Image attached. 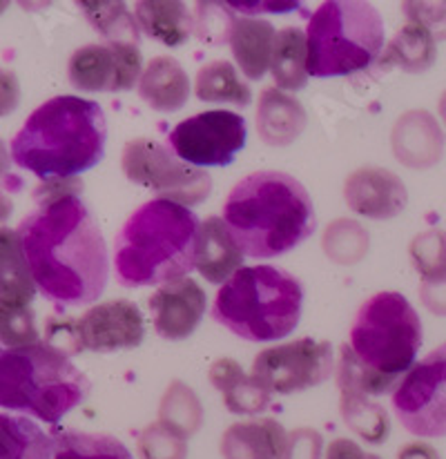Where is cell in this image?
Segmentation results:
<instances>
[{
  "instance_id": "cell-1",
  "label": "cell",
  "mask_w": 446,
  "mask_h": 459,
  "mask_svg": "<svg viewBox=\"0 0 446 459\" xmlns=\"http://www.w3.org/2000/svg\"><path fill=\"white\" fill-rule=\"evenodd\" d=\"M81 192L78 178L40 183L36 210L16 228L36 290L63 307L94 304L109 279L108 246Z\"/></svg>"
},
{
  "instance_id": "cell-2",
  "label": "cell",
  "mask_w": 446,
  "mask_h": 459,
  "mask_svg": "<svg viewBox=\"0 0 446 459\" xmlns=\"http://www.w3.org/2000/svg\"><path fill=\"white\" fill-rule=\"evenodd\" d=\"M108 145L103 108L81 96H54L27 117L12 139L13 163L40 181L76 178L99 165Z\"/></svg>"
},
{
  "instance_id": "cell-3",
  "label": "cell",
  "mask_w": 446,
  "mask_h": 459,
  "mask_svg": "<svg viewBox=\"0 0 446 459\" xmlns=\"http://www.w3.org/2000/svg\"><path fill=\"white\" fill-rule=\"evenodd\" d=\"M223 221L239 250L250 259L286 255L317 228L306 187L277 169H259L241 178L225 199Z\"/></svg>"
},
{
  "instance_id": "cell-4",
  "label": "cell",
  "mask_w": 446,
  "mask_h": 459,
  "mask_svg": "<svg viewBox=\"0 0 446 459\" xmlns=\"http://www.w3.org/2000/svg\"><path fill=\"white\" fill-rule=\"evenodd\" d=\"M201 221L186 205L152 199L118 230L112 265L118 286L148 288L181 281L197 265Z\"/></svg>"
},
{
  "instance_id": "cell-5",
  "label": "cell",
  "mask_w": 446,
  "mask_h": 459,
  "mask_svg": "<svg viewBox=\"0 0 446 459\" xmlns=\"http://www.w3.org/2000/svg\"><path fill=\"white\" fill-rule=\"evenodd\" d=\"M303 286L275 265L241 268L219 288L213 316L225 330L252 343L279 342L302 321Z\"/></svg>"
},
{
  "instance_id": "cell-6",
  "label": "cell",
  "mask_w": 446,
  "mask_h": 459,
  "mask_svg": "<svg viewBox=\"0 0 446 459\" xmlns=\"http://www.w3.org/2000/svg\"><path fill=\"white\" fill-rule=\"evenodd\" d=\"M90 388L87 375L48 343L0 351V408L58 424Z\"/></svg>"
},
{
  "instance_id": "cell-7",
  "label": "cell",
  "mask_w": 446,
  "mask_h": 459,
  "mask_svg": "<svg viewBox=\"0 0 446 459\" xmlns=\"http://www.w3.org/2000/svg\"><path fill=\"white\" fill-rule=\"evenodd\" d=\"M308 76L337 78L366 70L386 45L384 18L371 3L328 0L308 22Z\"/></svg>"
},
{
  "instance_id": "cell-8",
  "label": "cell",
  "mask_w": 446,
  "mask_h": 459,
  "mask_svg": "<svg viewBox=\"0 0 446 459\" xmlns=\"http://www.w3.org/2000/svg\"><path fill=\"white\" fill-rule=\"evenodd\" d=\"M357 359L377 373L402 382L422 348V321L399 292H377L357 310L351 325Z\"/></svg>"
},
{
  "instance_id": "cell-9",
  "label": "cell",
  "mask_w": 446,
  "mask_h": 459,
  "mask_svg": "<svg viewBox=\"0 0 446 459\" xmlns=\"http://www.w3.org/2000/svg\"><path fill=\"white\" fill-rule=\"evenodd\" d=\"M121 168L127 181L156 192L159 199L179 205H199L213 192V177L206 169L186 163L172 148L154 139H132L123 148Z\"/></svg>"
},
{
  "instance_id": "cell-10",
  "label": "cell",
  "mask_w": 446,
  "mask_h": 459,
  "mask_svg": "<svg viewBox=\"0 0 446 459\" xmlns=\"http://www.w3.org/2000/svg\"><path fill=\"white\" fill-rule=\"evenodd\" d=\"M390 403L411 435L446 437V343L404 375Z\"/></svg>"
},
{
  "instance_id": "cell-11",
  "label": "cell",
  "mask_w": 446,
  "mask_h": 459,
  "mask_svg": "<svg viewBox=\"0 0 446 459\" xmlns=\"http://www.w3.org/2000/svg\"><path fill=\"white\" fill-rule=\"evenodd\" d=\"M333 368V346L303 337L261 351L252 361L250 377L266 393L293 394L328 382Z\"/></svg>"
},
{
  "instance_id": "cell-12",
  "label": "cell",
  "mask_w": 446,
  "mask_h": 459,
  "mask_svg": "<svg viewBox=\"0 0 446 459\" xmlns=\"http://www.w3.org/2000/svg\"><path fill=\"white\" fill-rule=\"evenodd\" d=\"M246 118L230 109H210L172 127L168 145L195 168H225L246 148Z\"/></svg>"
},
{
  "instance_id": "cell-13",
  "label": "cell",
  "mask_w": 446,
  "mask_h": 459,
  "mask_svg": "<svg viewBox=\"0 0 446 459\" xmlns=\"http://www.w3.org/2000/svg\"><path fill=\"white\" fill-rule=\"evenodd\" d=\"M67 76L81 91H127L144 76V56L139 45L92 43L72 54Z\"/></svg>"
},
{
  "instance_id": "cell-14",
  "label": "cell",
  "mask_w": 446,
  "mask_h": 459,
  "mask_svg": "<svg viewBox=\"0 0 446 459\" xmlns=\"http://www.w3.org/2000/svg\"><path fill=\"white\" fill-rule=\"evenodd\" d=\"M78 333H81L85 351H130V348H139L145 339L144 315L132 301H105L78 316Z\"/></svg>"
},
{
  "instance_id": "cell-15",
  "label": "cell",
  "mask_w": 446,
  "mask_h": 459,
  "mask_svg": "<svg viewBox=\"0 0 446 459\" xmlns=\"http://www.w3.org/2000/svg\"><path fill=\"white\" fill-rule=\"evenodd\" d=\"M344 201L360 217L386 221L404 212L408 192L402 178L386 168H360L344 183Z\"/></svg>"
},
{
  "instance_id": "cell-16",
  "label": "cell",
  "mask_w": 446,
  "mask_h": 459,
  "mask_svg": "<svg viewBox=\"0 0 446 459\" xmlns=\"http://www.w3.org/2000/svg\"><path fill=\"white\" fill-rule=\"evenodd\" d=\"M148 306L156 333L170 342H181L199 328L208 299L204 288L195 279L186 277L181 281L161 286L150 297Z\"/></svg>"
},
{
  "instance_id": "cell-17",
  "label": "cell",
  "mask_w": 446,
  "mask_h": 459,
  "mask_svg": "<svg viewBox=\"0 0 446 459\" xmlns=\"http://www.w3.org/2000/svg\"><path fill=\"white\" fill-rule=\"evenodd\" d=\"M446 136L438 118L426 109H408L395 121L390 148L395 159L408 169H429L440 163Z\"/></svg>"
},
{
  "instance_id": "cell-18",
  "label": "cell",
  "mask_w": 446,
  "mask_h": 459,
  "mask_svg": "<svg viewBox=\"0 0 446 459\" xmlns=\"http://www.w3.org/2000/svg\"><path fill=\"white\" fill-rule=\"evenodd\" d=\"M288 433L273 417L237 421L228 426L219 442L223 459H282Z\"/></svg>"
},
{
  "instance_id": "cell-19",
  "label": "cell",
  "mask_w": 446,
  "mask_h": 459,
  "mask_svg": "<svg viewBox=\"0 0 446 459\" xmlns=\"http://www.w3.org/2000/svg\"><path fill=\"white\" fill-rule=\"evenodd\" d=\"M306 109L295 96L279 87H266L257 105V130L259 139L273 148L295 143L306 130Z\"/></svg>"
},
{
  "instance_id": "cell-20",
  "label": "cell",
  "mask_w": 446,
  "mask_h": 459,
  "mask_svg": "<svg viewBox=\"0 0 446 459\" xmlns=\"http://www.w3.org/2000/svg\"><path fill=\"white\" fill-rule=\"evenodd\" d=\"M275 39H277V31H275L273 22L264 21V18L241 16L232 22L228 43L243 76L250 81L264 78L266 72L270 70V61H273Z\"/></svg>"
},
{
  "instance_id": "cell-21",
  "label": "cell",
  "mask_w": 446,
  "mask_h": 459,
  "mask_svg": "<svg viewBox=\"0 0 446 459\" xmlns=\"http://www.w3.org/2000/svg\"><path fill=\"white\" fill-rule=\"evenodd\" d=\"M197 270L210 283H223L243 268V252L234 243L223 219L208 217L201 221L197 241Z\"/></svg>"
},
{
  "instance_id": "cell-22",
  "label": "cell",
  "mask_w": 446,
  "mask_h": 459,
  "mask_svg": "<svg viewBox=\"0 0 446 459\" xmlns=\"http://www.w3.org/2000/svg\"><path fill=\"white\" fill-rule=\"evenodd\" d=\"M139 96L156 112H179L190 99V78L177 58L156 56L144 70Z\"/></svg>"
},
{
  "instance_id": "cell-23",
  "label": "cell",
  "mask_w": 446,
  "mask_h": 459,
  "mask_svg": "<svg viewBox=\"0 0 446 459\" xmlns=\"http://www.w3.org/2000/svg\"><path fill=\"white\" fill-rule=\"evenodd\" d=\"M208 379L223 394L225 408L234 415H259L270 406L273 394L266 393L255 379L248 377L239 361L230 357H222L210 366Z\"/></svg>"
},
{
  "instance_id": "cell-24",
  "label": "cell",
  "mask_w": 446,
  "mask_h": 459,
  "mask_svg": "<svg viewBox=\"0 0 446 459\" xmlns=\"http://www.w3.org/2000/svg\"><path fill=\"white\" fill-rule=\"evenodd\" d=\"M438 56V36L431 27L420 21H408L395 39L386 45L380 63L384 70L399 67L408 74H420L429 70Z\"/></svg>"
},
{
  "instance_id": "cell-25",
  "label": "cell",
  "mask_w": 446,
  "mask_h": 459,
  "mask_svg": "<svg viewBox=\"0 0 446 459\" xmlns=\"http://www.w3.org/2000/svg\"><path fill=\"white\" fill-rule=\"evenodd\" d=\"M135 16L145 36L168 48H181L195 30V18L183 3L141 0L135 4Z\"/></svg>"
},
{
  "instance_id": "cell-26",
  "label": "cell",
  "mask_w": 446,
  "mask_h": 459,
  "mask_svg": "<svg viewBox=\"0 0 446 459\" xmlns=\"http://www.w3.org/2000/svg\"><path fill=\"white\" fill-rule=\"evenodd\" d=\"M36 283L16 230L0 228V304L30 306Z\"/></svg>"
},
{
  "instance_id": "cell-27",
  "label": "cell",
  "mask_w": 446,
  "mask_h": 459,
  "mask_svg": "<svg viewBox=\"0 0 446 459\" xmlns=\"http://www.w3.org/2000/svg\"><path fill=\"white\" fill-rule=\"evenodd\" d=\"M0 459H54V439L36 421L0 412Z\"/></svg>"
},
{
  "instance_id": "cell-28",
  "label": "cell",
  "mask_w": 446,
  "mask_h": 459,
  "mask_svg": "<svg viewBox=\"0 0 446 459\" xmlns=\"http://www.w3.org/2000/svg\"><path fill=\"white\" fill-rule=\"evenodd\" d=\"M270 72L279 90L297 91L308 85V40L299 27L277 31Z\"/></svg>"
},
{
  "instance_id": "cell-29",
  "label": "cell",
  "mask_w": 446,
  "mask_h": 459,
  "mask_svg": "<svg viewBox=\"0 0 446 459\" xmlns=\"http://www.w3.org/2000/svg\"><path fill=\"white\" fill-rule=\"evenodd\" d=\"M197 99L206 103H232L246 108L252 100V90L237 74V67L228 61H210L197 72Z\"/></svg>"
},
{
  "instance_id": "cell-30",
  "label": "cell",
  "mask_w": 446,
  "mask_h": 459,
  "mask_svg": "<svg viewBox=\"0 0 446 459\" xmlns=\"http://www.w3.org/2000/svg\"><path fill=\"white\" fill-rule=\"evenodd\" d=\"M159 421L181 437H195L204 426V406L199 394L181 379L170 382L159 403Z\"/></svg>"
},
{
  "instance_id": "cell-31",
  "label": "cell",
  "mask_w": 446,
  "mask_h": 459,
  "mask_svg": "<svg viewBox=\"0 0 446 459\" xmlns=\"http://www.w3.org/2000/svg\"><path fill=\"white\" fill-rule=\"evenodd\" d=\"M78 7L85 12L87 21L108 43L139 45L141 27L136 16L123 3L109 0H81Z\"/></svg>"
},
{
  "instance_id": "cell-32",
  "label": "cell",
  "mask_w": 446,
  "mask_h": 459,
  "mask_svg": "<svg viewBox=\"0 0 446 459\" xmlns=\"http://www.w3.org/2000/svg\"><path fill=\"white\" fill-rule=\"evenodd\" d=\"M54 459H135L121 439L105 433L61 430L54 435Z\"/></svg>"
},
{
  "instance_id": "cell-33",
  "label": "cell",
  "mask_w": 446,
  "mask_h": 459,
  "mask_svg": "<svg viewBox=\"0 0 446 459\" xmlns=\"http://www.w3.org/2000/svg\"><path fill=\"white\" fill-rule=\"evenodd\" d=\"M339 411H342L344 424L369 444H384L389 439V412L381 403L372 402L369 394L342 393Z\"/></svg>"
},
{
  "instance_id": "cell-34",
  "label": "cell",
  "mask_w": 446,
  "mask_h": 459,
  "mask_svg": "<svg viewBox=\"0 0 446 459\" xmlns=\"http://www.w3.org/2000/svg\"><path fill=\"white\" fill-rule=\"evenodd\" d=\"M321 247L333 264L355 265L369 255L371 237L355 219H335L324 230Z\"/></svg>"
},
{
  "instance_id": "cell-35",
  "label": "cell",
  "mask_w": 446,
  "mask_h": 459,
  "mask_svg": "<svg viewBox=\"0 0 446 459\" xmlns=\"http://www.w3.org/2000/svg\"><path fill=\"white\" fill-rule=\"evenodd\" d=\"M337 384L339 393H360L369 394V397H380L395 388H398L399 379L386 377V375L377 373V370L369 368L362 364L355 357L353 348L344 343L339 351V364H337Z\"/></svg>"
},
{
  "instance_id": "cell-36",
  "label": "cell",
  "mask_w": 446,
  "mask_h": 459,
  "mask_svg": "<svg viewBox=\"0 0 446 459\" xmlns=\"http://www.w3.org/2000/svg\"><path fill=\"white\" fill-rule=\"evenodd\" d=\"M408 255L422 279L446 273V232L438 228L424 230L411 241Z\"/></svg>"
},
{
  "instance_id": "cell-37",
  "label": "cell",
  "mask_w": 446,
  "mask_h": 459,
  "mask_svg": "<svg viewBox=\"0 0 446 459\" xmlns=\"http://www.w3.org/2000/svg\"><path fill=\"white\" fill-rule=\"evenodd\" d=\"M0 343L7 351L40 343L34 321V310L30 306L0 304Z\"/></svg>"
},
{
  "instance_id": "cell-38",
  "label": "cell",
  "mask_w": 446,
  "mask_h": 459,
  "mask_svg": "<svg viewBox=\"0 0 446 459\" xmlns=\"http://www.w3.org/2000/svg\"><path fill=\"white\" fill-rule=\"evenodd\" d=\"M136 451L141 459H188V439L154 421L139 433Z\"/></svg>"
},
{
  "instance_id": "cell-39",
  "label": "cell",
  "mask_w": 446,
  "mask_h": 459,
  "mask_svg": "<svg viewBox=\"0 0 446 459\" xmlns=\"http://www.w3.org/2000/svg\"><path fill=\"white\" fill-rule=\"evenodd\" d=\"M197 34L201 40H208V43L219 45L222 40H228L230 30H232V22L237 21L230 9V4L223 3H199L197 4Z\"/></svg>"
},
{
  "instance_id": "cell-40",
  "label": "cell",
  "mask_w": 446,
  "mask_h": 459,
  "mask_svg": "<svg viewBox=\"0 0 446 459\" xmlns=\"http://www.w3.org/2000/svg\"><path fill=\"white\" fill-rule=\"evenodd\" d=\"M45 343L52 346L54 351L63 352L66 357L81 355L85 346H83L81 333H78V319L61 315L48 316V321H45Z\"/></svg>"
},
{
  "instance_id": "cell-41",
  "label": "cell",
  "mask_w": 446,
  "mask_h": 459,
  "mask_svg": "<svg viewBox=\"0 0 446 459\" xmlns=\"http://www.w3.org/2000/svg\"><path fill=\"white\" fill-rule=\"evenodd\" d=\"M321 453H324L321 433L303 426V429L288 433L286 451H284L282 459H321Z\"/></svg>"
},
{
  "instance_id": "cell-42",
  "label": "cell",
  "mask_w": 446,
  "mask_h": 459,
  "mask_svg": "<svg viewBox=\"0 0 446 459\" xmlns=\"http://www.w3.org/2000/svg\"><path fill=\"white\" fill-rule=\"evenodd\" d=\"M422 306L438 316H446V273L422 279L420 283Z\"/></svg>"
},
{
  "instance_id": "cell-43",
  "label": "cell",
  "mask_w": 446,
  "mask_h": 459,
  "mask_svg": "<svg viewBox=\"0 0 446 459\" xmlns=\"http://www.w3.org/2000/svg\"><path fill=\"white\" fill-rule=\"evenodd\" d=\"M21 103V82L16 72L0 67V118L12 114Z\"/></svg>"
},
{
  "instance_id": "cell-44",
  "label": "cell",
  "mask_w": 446,
  "mask_h": 459,
  "mask_svg": "<svg viewBox=\"0 0 446 459\" xmlns=\"http://www.w3.org/2000/svg\"><path fill=\"white\" fill-rule=\"evenodd\" d=\"M324 459H381V457L375 455V453H366L364 448H362L357 442H353V439L342 437L330 442V446L326 448Z\"/></svg>"
},
{
  "instance_id": "cell-45",
  "label": "cell",
  "mask_w": 446,
  "mask_h": 459,
  "mask_svg": "<svg viewBox=\"0 0 446 459\" xmlns=\"http://www.w3.org/2000/svg\"><path fill=\"white\" fill-rule=\"evenodd\" d=\"M230 7H234L237 12L241 13H259V12H273V13H286V12H293V9H297L299 4L297 3H228Z\"/></svg>"
},
{
  "instance_id": "cell-46",
  "label": "cell",
  "mask_w": 446,
  "mask_h": 459,
  "mask_svg": "<svg viewBox=\"0 0 446 459\" xmlns=\"http://www.w3.org/2000/svg\"><path fill=\"white\" fill-rule=\"evenodd\" d=\"M398 459H440V453L426 442H413L399 448Z\"/></svg>"
},
{
  "instance_id": "cell-47",
  "label": "cell",
  "mask_w": 446,
  "mask_h": 459,
  "mask_svg": "<svg viewBox=\"0 0 446 459\" xmlns=\"http://www.w3.org/2000/svg\"><path fill=\"white\" fill-rule=\"evenodd\" d=\"M12 210H13L12 199H9V195L4 192V186L0 183V223H4L9 217H12ZM0 228H3V226H0Z\"/></svg>"
},
{
  "instance_id": "cell-48",
  "label": "cell",
  "mask_w": 446,
  "mask_h": 459,
  "mask_svg": "<svg viewBox=\"0 0 446 459\" xmlns=\"http://www.w3.org/2000/svg\"><path fill=\"white\" fill-rule=\"evenodd\" d=\"M9 177V163H7V150H4V143L0 141V181ZM12 178V177H9Z\"/></svg>"
},
{
  "instance_id": "cell-49",
  "label": "cell",
  "mask_w": 446,
  "mask_h": 459,
  "mask_svg": "<svg viewBox=\"0 0 446 459\" xmlns=\"http://www.w3.org/2000/svg\"><path fill=\"white\" fill-rule=\"evenodd\" d=\"M438 109H440V117H442V121H444V126H446V90H444V94L440 96Z\"/></svg>"
}]
</instances>
